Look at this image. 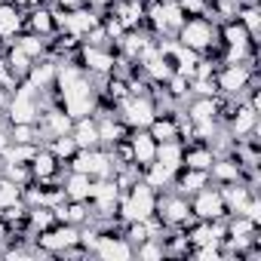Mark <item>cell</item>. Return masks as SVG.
Returning <instances> with one entry per match:
<instances>
[{
    "label": "cell",
    "instance_id": "484cf974",
    "mask_svg": "<svg viewBox=\"0 0 261 261\" xmlns=\"http://www.w3.org/2000/svg\"><path fill=\"white\" fill-rule=\"evenodd\" d=\"M237 19L243 22V28H246L252 37H258V31H261V13H258V4H243V7L237 10Z\"/></svg>",
    "mask_w": 261,
    "mask_h": 261
},
{
    "label": "cell",
    "instance_id": "7402d4cb",
    "mask_svg": "<svg viewBox=\"0 0 261 261\" xmlns=\"http://www.w3.org/2000/svg\"><path fill=\"white\" fill-rule=\"evenodd\" d=\"M7 65H10V71L16 74V80H25L28 71H31V65H34V59H31L25 49H19L16 43H10V46H7Z\"/></svg>",
    "mask_w": 261,
    "mask_h": 261
},
{
    "label": "cell",
    "instance_id": "3957f363",
    "mask_svg": "<svg viewBox=\"0 0 261 261\" xmlns=\"http://www.w3.org/2000/svg\"><path fill=\"white\" fill-rule=\"evenodd\" d=\"M175 34H178L175 40H178L181 46H188V49H194V53H200V56L212 53V46L218 43V28H215L209 19H203V16L185 19V25H181Z\"/></svg>",
    "mask_w": 261,
    "mask_h": 261
},
{
    "label": "cell",
    "instance_id": "f1b7e54d",
    "mask_svg": "<svg viewBox=\"0 0 261 261\" xmlns=\"http://www.w3.org/2000/svg\"><path fill=\"white\" fill-rule=\"evenodd\" d=\"M136 255H139V258H163V255H166V246H163L157 237H151V240H145V243L136 246Z\"/></svg>",
    "mask_w": 261,
    "mask_h": 261
},
{
    "label": "cell",
    "instance_id": "8fae6325",
    "mask_svg": "<svg viewBox=\"0 0 261 261\" xmlns=\"http://www.w3.org/2000/svg\"><path fill=\"white\" fill-rule=\"evenodd\" d=\"M129 148H133V163L139 169L151 166L157 160V142L151 139L148 129H133V136H129Z\"/></svg>",
    "mask_w": 261,
    "mask_h": 261
},
{
    "label": "cell",
    "instance_id": "30bf717a",
    "mask_svg": "<svg viewBox=\"0 0 261 261\" xmlns=\"http://www.w3.org/2000/svg\"><path fill=\"white\" fill-rule=\"evenodd\" d=\"M95 255L105 258V261H129L136 255L133 243H129L126 237H117V233H101L98 246H95Z\"/></svg>",
    "mask_w": 261,
    "mask_h": 261
},
{
    "label": "cell",
    "instance_id": "4dcf8cb0",
    "mask_svg": "<svg viewBox=\"0 0 261 261\" xmlns=\"http://www.w3.org/2000/svg\"><path fill=\"white\" fill-rule=\"evenodd\" d=\"M56 7H65V10H77V7H83V0H53Z\"/></svg>",
    "mask_w": 261,
    "mask_h": 261
},
{
    "label": "cell",
    "instance_id": "ac0fdd59",
    "mask_svg": "<svg viewBox=\"0 0 261 261\" xmlns=\"http://www.w3.org/2000/svg\"><path fill=\"white\" fill-rule=\"evenodd\" d=\"M25 28H31L40 37H53L56 34V16L49 7H34L31 16H25Z\"/></svg>",
    "mask_w": 261,
    "mask_h": 261
},
{
    "label": "cell",
    "instance_id": "7a4b0ae2",
    "mask_svg": "<svg viewBox=\"0 0 261 261\" xmlns=\"http://www.w3.org/2000/svg\"><path fill=\"white\" fill-rule=\"evenodd\" d=\"M117 209H120L123 221H145V218H151L157 212V191L145 178H139L133 188H129L126 197H120Z\"/></svg>",
    "mask_w": 261,
    "mask_h": 261
},
{
    "label": "cell",
    "instance_id": "f546056e",
    "mask_svg": "<svg viewBox=\"0 0 261 261\" xmlns=\"http://www.w3.org/2000/svg\"><path fill=\"white\" fill-rule=\"evenodd\" d=\"M16 83H19V80H16V74L10 71L7 59L0 56V89H7V92H13V89H16Z\"/></svg>",
    "mask_w": 261,
    "mask_h": 261
},
{
    "label": "cell",
    "instance_id": "9a60e30c",
    "mask_svg": "<svg viewBox=\"0 0 261 261\" xmlns=\"http://www.w3.org/2000/svg\"><path fill=\"white\" fill-rule=\"evenodd\" d=\"M209 175H212L218 185H233V181L243 178V166H240L237 157H218V154H215V160H212V166H209Z\"/></svg>",
    "mask_w": 261,
    "mask_h": 261
},
{
    "label": "cell",
    "instance_id": "e0dca14e",
    "mask_svg": "<svg viewBox=\"0 0 261 261\" xmlns=\"http://www.w3.org/2000/svg\"><path fill=\"white\" fill-rule=\"evenodd\" d=\"M154 142H172L178 139V114H157L148 126Z\"/></svg>",
    "mask_w": 261,
    "mask_h": 261
},
{
    "label": "cell",
    "instance_id": "7c38bea8",
    "mask_svg": "<svg viewBox=\"0 0 261 261\" xmlns=\"http://www.w3.org/2000/svg\"><path fill=\"white\" fill-rule=\"evenodd\" d=\"M22 31H25V16H22V10L13 4V0H4V4H0V40L10 46L13 37H19Z\"/></svg>",
    "mask_w": 261,
    "mask_h": 261
},
{
    "label": "cell",
    "instance_id": "603a6c76",
    "mask_svg": "<svg viewBox=\"0 0 261 261\" xmlns=\"http://www.w3.org/2000/svg\"><path fill=\"white\" fill-rule=\"evenodd\" d=\"M43 148H46V151H49V154H53L59 163H62V160L68 163V160L77 154V142H74V136H71V133H68V136H56V139H46V142H43Z\"/></svg>",
    "mask_w": 261,
    "mask_h": 261
},
{
    "label": "cell",
    "instance_id": "2e32d148",
    "mask_svg": "<svg viewBox=\"0 0 261 261\" xmlns=\"http://www.w3.org/2000/svg\"><path fill=\"white\" fill-rule=\"evenodd\" d=\"M31 166V175H34V181H49V178H56L59 175V169H62V163L40 145L37 148V154H34V160L28 163Z\"/></svg>",
    "mask_w": 261,
    "mask_h": 261
},
{
    "label": "cell",
    "instance_id": "52a82bcc",
    "mask_svg": "<svg viewBox=\"0 0 261 261\" xmlns=\"http://www.w3.org/2000/svg\"><path fill=\"white\" fill-rule=\"evenodd\" d=\"M77 65L86 71V74H98V77H108L114 74L117 68V56L111 46H89V43H80V49L74 53Z\"/></svg>",
    "mask_w": 261,
    "mask_h": 261
},
{
    "label": "cell",
    "instance_id": "9c48e42d",
    "mask_svg": "<svg viewBox=\"0 0 261 261\" xmlns=\"http://www.w3.org/2000/svg\"><path fill=\"white\" fill-rule=\"evenodd\" d=\"M157 215L166 227H185L191 221V203L185 194H169V197H157Z\"/></svg>",
    "mask_w": 261,
    "mask_h": 261
},
{
    "label": "cell",
    "instance_id": "d4e9b609",
    "mask_svg": "<svg viewBox=\"0 0 261 261\" xmlns=\"http://www.w3.org/2000/svg\"><path fill=\"white\" fill-rule=\"evenodd\" d=\"M46 40H49V37H40V34H34V31H22L13 43H16L19 49H25L31 59H40V56H46Z\"/></svg>",
    "mask_w": 261,
    "mask_h": 261
},
{
    "label": "cell",
    "instance_id": "5bb4252c",
    "mask_svg": "<svg viewBox=\"0 0 261 261\" xmlns=\"http://www.w3.org/2000/svg\"><path fill=\"white\" fill-rule=\"evenodd\" d=\"M71 136H74V142H77V151H86V148H101V142H98V123H95V117H92V114H89V117L74 120Z\"/></svg>",
    "mask_w": 261,
    "mask_h": 261
},
{
    "label": "cell",
    "instance_id": "5b68a950",
    "mask_svg": "<svg viewBox=\"0 0 261 261\" xmlns=\"http://www.w3.org/2000/svg\"><path fill=\"white\" fill-rule=\"evenodd\" d=\"M255 83V65H224L221 71H215V86L221 95L227 98H243V92Z\"/></svg>",
    "mask_w": 261,
    "mask_h": 261
},
{
    "label": "cell",
    "instance_id": "6da1fadb",
    "mask_svg": "<svg viewBox=\"0 0 261 261\" xmlns=\"http://www.w3.org/2000/svg\"><path fill=\"white\" fill-rule=\"evenodd\" d=\"M56 92H59V108H62L65 114H71L74 120L95 114V105H98V89L92 86L89 74H80L77 80H71V83H65V86H59Z\"/></svg>",
    "mask_w": 261,
    "mask_h": 261
},
{
    "label": "cell",
    "instance_id": "d6986e66",
    "mask_svg": "<svg viewBox=\"0 0 261 261\" xmlns=\"http://www.w3.org/2000/svg\"><path fill=\"white\" fill-rule=\"evenodd\" d=\"M62 188H65V197L68 200H86L89 203V191H92V175H86V172H68V178L62 181Z\"/></svg>",
    "mask_w": 261,
    "mask_h": 261
},
{
    "label": "cell",
    "instance_id": "cb8c5ba5",
    "mask_svg": "<svg viewBox=\"0 0 261 261\" xmlns=\"http://www.w3.org/2000/svg\"><path fill=\"white\" fill-rule=\"evenodd\" d=\"M145 172V181L154 188V191H160V188H169L172 185V178H175V169H169V166H163V163H151V166H145L142 169Z\"/></svg>",
    "mask_w": 261,
    "mask_h": 261
},
{
    "label": "cell",
    "instance_id": "ffe728a7",
    "mask_svg": "<svg viewBox=\"0 0 261 261\" xmlns=\"http://www.w3.org/2000/svg\"><path fill=\"white\" fill-rule=\"evenodd\" d=\"M188 120H191V123L218 120V98H206V95L191 98V101H188Z\"/></svg>",
    "mask_w": 261,
    "mask_h": 261
},
{
    "label": "cell",
    "instance_id": "1f68e13d",
    "mask_svg": "<svg viewBox=\"0 0 261 261\" xmlns=\"http://www.w3.org/2000/svg\"><path fill=\"white\" fill-rule=\"evenodd\" d=\"M13 4L19 7V10H34V7H40L43 0H13Z\"/></svg>",
    "mask_w": 261,
    "mask_h": 261
},
{
    "label": "cell",
    "instance_id": "8992f818",
    "mask_svg": "<svg viewBox=\"0 0 261 261\" xmlns=\"http://www.w3.org/2000/svg\"><path fill=\"white\" fill-rule=\"evenodd\" d=\"M80 240V227L68 224V221H56L46 230H37V249H46L49 255H65L71 246H77Z\"/></svg>",
    "mask_w": 261,
    "mask_h": 261
},
{
    "label": "cell",
    "instance_id": "277c9868",
    "mask_svg": "<svg viewBox=\"0 0 261 261\" xmlns=\"http://www.w3.org/2000/svg\"><path fill=\"white\" fill-rule=\"evenodd\" d=\"M117 117L129 126V129H148L151 126V120L157 117V101H154V95L148 92V95H126L120 105H117Z\"/></svg>",
    "mask_w": 261,
    "mask_h": 261
},
{
    "label": "cell",
    "instance_id": "83f0119b",
    "mask_svg": "<svg viewBox=\"0 0 261 261\" xmlns=\"http://www.w3.org/2000/svg\"><path fill=\"white\" fill-rule=\"evenodd\" d=\"M123 237L133 243V249H136L139 243L151 240V227H148V221H126V233Z\"/></svg>",
    "mask_w": 261,
    "mask_h": 261
},
{
    "label": "cell",
    "instance_id": "ba28073f",
    "mask_svg": "<svg viewBox=\"0 0 261 261\" xmlns=\"http://www.w3.org/2000/svg\"><path fill=\"white\" fill-rule=\"evenodd\" d=\"M191 215L197 221L227 218V209H224V200H221V188H203V191H197L194 203H191Z\"/></svg>",
    "mask_w": 261,
    "mask_h": 261
},
{
    "label": "cell",
    "instance_id": "44dd1931",
    "mask_svg": "<svg viewBox=\"0 0 261 261\" xmlns=\"http://www.w3.org/2000/svg\"><path fill=\"white\" fill-rule=\"evenodd\" d=\"M185 160V142L172 139V142H157V163L169 166V169H178Z\"/></svg>",
    "mask_w": 261,
    "mask_h": 261
},
{
    "label": "cell",
    "instance_id": "4316f807",
    "mask_svg": "<svg viewBox=\"0 0 261 261\" xmlns=\"http://www.w3.org/2000/svg\"><path fill=\"white\" fill-rule=\"evenodd\" d=\"M16 203H22V188L16 181H10L7 175H0V209L16 206Z\"/></svg>",
    "mask_w": 261,
    "mask_h": 261
},
{
    "label": "cell",
    "instance_id": "4fadbf2b",
    "mask_svg": "<svg viewBox=\"0 0 261 261\" xmlns=\"http://www.w3.org/2000/svg\"><path fill=\"white\" fill-rule=\"evenodd\" d=\"M56 68H59V59H53V56H40V59H34V65H31V71H28V83H34L37 89H53V83H56Z\"/></svg>",
    "mask_w": 261,
    "mask_h": 261
}]
</instances>
